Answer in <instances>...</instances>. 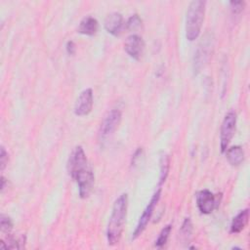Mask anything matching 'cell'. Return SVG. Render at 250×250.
<instances>
[{"instance_id": "obj_1", "label": "cell", "mask_w": 250, "mask_h": 250, "mask_svg": "<svg viewBox=\"0 0 250 250\" xmlns=\"http://www.w3.org/2000/svg\"><path fill=\"white\" fill-rule=\"evenodd\" d=\"M128 195L122 193L113 202L111 214L106 228V239L109 245H114L119 242L127 214Z\"/></svg>"}, {"instance_id": "obj_2", "label": "cell", "mask_w": 250, "mask_h": 250, "mask_svg": "<svg viewBox=\"0 0 250 250\" xmlns=\"http://www.w3.org/2000/svg\"><path fill=\"white\" fill-rule=\"evenodd\" d=\"M206 2L203 0L191 1L188 5L186 18V37L188 41H194L200 34Z\"/></svg>"}, {"instance_id": "obj_3", "label": "cell", "mask_w": 250, "mask_h": 250, "mask_svg": "<svg viewBox=\"0 0 250 250\" xmlns=\"http://www.w3.org/2000/svg\"><path fill=\"white\" fill-rule=\"evenodd\" d=\"M213 41V35L211 33H206L198 44L193 58V70L195 74L200 72L207 63L212 53Z\"/></svg>"}, {"instance_id": "obj_4", "label": "cell", "mask_w": 250, "mask_h": 250, "mask_svg": "<svg viewBox=\"0 0 250 250\" xmlns=\"http://www.w3.org/2000/svg\"><path fill=\"white\" fill-rule=\"evenodd\" d=\"M236 125V114L233 110H229L224 117L220 130V147L221 152L224 153L233 137Z\"/></svg>"}, {"instance_id": "obj_5", "label": "cell", "mask_w": 250, "mask_h": 250, "mask_svg": "<svg viewBox=\"0 0 250 250\" xmlns=\"http://www.w3.org/2000/svg\"><path fill=\"white\" fill-rule=\"evenodd\" d=\"M121 116V111L117 108H113L107 112L101 124L99 131V138L101 141L106 140L116 131L120 124Z\"/></svg>"}, {"instance_id": "obj_6", "label": "cell", "mask_w": 250, "mask_h": 250, "mask_svg": "<svg viewBox=\"0 0 250 250\" xmlns=\"http://www.w3.org/2000/svg\"><path fill=\"white\" fill-rule=\"evenodd\" d=\"M160 194H161V188H158L152 195V197L150 198L148 204L146 205V207L145 208V210L143 211V214L142 216L140 217L139 221H138V224L136 226V229L132 234V239H136L146 228L152 214H153V211H154V208L157 204V202L159 201V198H160Z\"/></svg>"}, {"instance_id": "obj_7", "label": "cell", "mask_w": 250, "mask_h": 250, "mask_svg": "<svg viewBox=\"0 0 250 250\" xmlns=\"http://www.w3.org/2000/svg\"><path fill=\"white\" fill-rule=\"evenodd\" d=\"M88 167V161L84 149L80 146H76L69 155L67 161V172L69 176L73 179L79 172Z\"/></svg>"}, {"instance_id": "obj_8", "label": "cell", "mask_w": 250, "mask_h": 250, "mask_svg": "<svg viewBox=\"0 0 250 250\" xmlns=\"http://www.w3.org/2000/svg\"><path fill=\"white\" fill-rule=\"evenodd\" d=\"M196 205L202 214H211L219 206V196L215 195L209 189H201L196 195Z\"/></svg>"}, {"instance_id": "obj_9", "label": "cell", "mask_w": 250, "mask_h": 250, "mask_svg": "<svg viewBox=\"0 0 250 250\" xmlns=\"http://www.w3.org/2000/svg\"><path fill=\"white\" fill-rule=\"evenodd\" d=\"M73 180H75L77 183L79 196L81 198H87L93 190L94 182H95L94 173L91 170V168L88 167V168L84 169L83 171L79 172L73 178Z\"/></svg>"}, {"instance_id": "obj_10", "label": "cell", "mask_w": 250, "mask_h": 250, "mask_svg": "<svg viewBox=\"0 0 250 250\" xmlns=\"http://www.w3.org/2000/svg\"><path fill=\"white\" fill-rule=\"evenodd\" d=\"M125 52L134 60L142 59L145 52V41L138 34H131L124 42Z\"/></svg>"}, {"instance_id": "obj_11", "label": "cell", "mask_w": 250, "mask_h": 250, "mask_svg": "<svg viewBox=\"0 0 250 250\" xmlns=\"http://www.w3.org/2000/svg\"><path fill=\"white\" fill-rule=\"evenodd\" d=\"M93 108V91L91 88L83 90L74 104V113L77 116L88 115Z\"/></svg>"}, {"instance_id": "obj_12", "label": "cell", "mask_w": 250, "mask_h": 250, "mask_svg": "<svg viewBox=\"0 0 250 250\" xmlns=\"http://www.w3.org/2000/svg\"><path fill=\"white\" fill-rule=\"evenodd\" d=\"M104 25L108 33H110L113 36H118L121 33L124 26L122 15L117 12L110 13L105 18Z\"/></svg>"}, {"instance_id": "obj_13", "label": "cell", "mask_w": 250, "mask_h": 250, "mask_svg": "<svg viewBox=\"0 0 250 250\" xmlns=\"http://www.w3.org/2000/svg\"><path fill=\"white\" fill-rule=\"evenodd\" d=\"M99 29V22L98 21L91 17V16H87L85 18H83L81 20V21L79 22L77 31L81 34L84 35H88V36H93L97 33Z\"/></svg>"}, {"instance_id": "obj_14", "label": "cell", "mask_w": 250, "mask_h": 250, "mask_svg": "<svg viewBox=\"0 0 250 250\" xmlns=\"http://www.w3.org/2000/svg\"><path fill=\"white\" fill-rule=\"evenodd\" d=\"M248 219H249V210L247 208L243 209L239 213H237L231 221L230 232L234 233V234L241 232L244 229V228L246 227V225L248 223Z\"/></svg>"}, {"instance_id": "obj_15", "label": "cell", "mask_w": 250, "mask_h": 250, "mask_svg": "<svg viewBox=\"0 0 250 250\" xmlns=\"http://www.w3.org/2000/svg\"><path fill=\"white\" fill-rule=\"evenodd\" d=\"M225 152L229 163L232 166L240 165L244 159V151L240 146L228 147Z\"/></svg>"}, {"instance_id": "obj_16", "label": "cell", "mask_w": 250, "mask_h": 250, "mask_svg": "<svg viewBox=\"0 0 250 250\" xmlns=\"http://www.w3.org/2000/svg\"><path fill=\"white\" fill-rule=\"evenodd\" d=\"M192 234V224L189 218H186L179 229V239L184 244H188Z\"/></svg>"}, {"instance_id": "obj_17", "label": "cell", "mask_w": 250, "mask_h": 250, "mask_svg": "<svg viewBox=\"0 0 250 250\" xmlns=\"http://www.w3.org/2000/svg\"><path fill=\"white\" fill-rule=\"evenodd\" d=\"M170 158L167 154H163L160 157V176H159V186H161L165 181L169 173Z\"/></svg>"}, {"instance_id": "obj_18", "label": "cell", "mask_w": 250, "mask_h": 250, "mask_svg": "<svg viewBox=\"0 0 250 250\" xmlns=\"http://www.w3.org/2000/svg\"><path fill=\"white\" fill-rule=\"evenodd\" d=\"M171 229H172V226L171 225H167L165 226L161 231L159 232L158 234V237L156 238L155 240V247L157 248H162L166 243H167V240L169 238V235H170V232H171Z\"/></svg>"}, {"instance_id": "obj_19", "label": "cell", "mask_w": 250, "mask_h": 250, "mask_svg": "<svg viewBox=\"0 0 250 250\" xmlns=\"http://www.w3.org/2000/svg\"><path fill=\"white\" fill-rule=\"evenodd\" d=\"M13 221L12 219L4 214H1L0 216V229H1V232L3 233H10V231L13 229Z\"/></svg>"}, {"instance_id": "obj_20", "label": "cell", "mask_w": 250, "mask_h": 250, "mask_svg": "<svg viewBox=\"0 0 250 250\" xmlns=\"http://www.w3.org/2000/svg\"><path fill=\"white\" fill-rule=\"evenodd\" d=\"M141 26H142V20H141V18H140L137 14L131 16V17L128 19L127 22H126V28H127L128 30H131V31L137 30V29H139Z\"/></svg>"}, {"instance_id": "obj_21", "label": "cell", "mask_w": 250, "mask_h": 250, "mask_svg": "<svg viewBox=\"0 0 250 250\" xmlns=\"http://www.w3.org/2000/svg\"><path fill=\"white\" fill-rule=\"evenodd\" d=\"M229 5H230V9L233 14H239L243 11L245 2L244 1H231V2H229Z\"/></svg>"}, {"instance_id": "obj_22", "label": "cell", "mask_w": 250, "mask_h": 250, "mask_svg": "<svg viewBox=\"0 0 250 250\" xmlns=\"http://www.w3.org/2000/svg\"><path fill=\"white\" fill-rule=\"evenodd\" d=\"M8 163V152L6 151L5 147L1 146V153H0V164H1V171H4L5 167Z\"/></svg>"}, {"instance_id": "obj_23", "label": "cell", "mask_w": 250, "mask_h": 250, "mask_svg": "<svg viewBox=\"0 0 250 250\" xmlns=\"http://www.w3.org/2000/svg\"><path fill=\"white\" fill-rule=\"evenodd\" d=\"M75 44L73 41H68L66 43V52L68 55H74L75 54Z\"/></svg>"}, {"instance_id": "obj_24", "label": "cell", "mask_w": 250, "mask_h": 250, "mask_svg": "<svg viewBox=\"0 0 250 250\" xmlns=\"http://www.w3.org/2000/svg\"><path fill=\"white\" fill-rule=\"evenodd\" d=\"M1 179H2V180H1V182H2V185H1V190L3 191V190H4V188H5V182H6V179H5L4 177H2Z\"/></svg>"}]
</instances>
